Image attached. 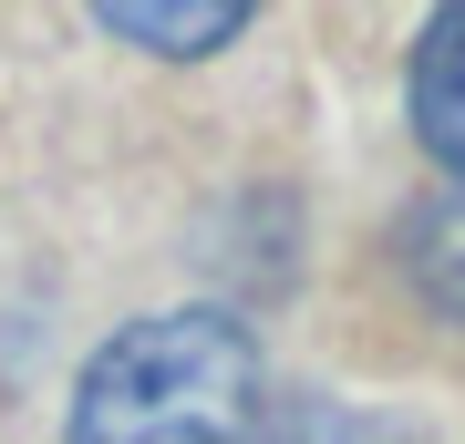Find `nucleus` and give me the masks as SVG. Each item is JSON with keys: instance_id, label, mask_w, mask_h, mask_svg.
I'll use <instances>...</instances> for the list:
<instances>
[{"instance_id": "f257e3e1", "label": "nucleus", "mask_w": 465, "mask_h": 444, "mask_svg": "<svg viewBox=\"0 0 465 444\" xmlns=\"http://www.w3.org/2000/svg\"><path fill=\"white\" fill-rule=\"evenodd\" d=\"M259 424L269 372L228 311L124 321L73 382V444H259Z\"/></svg>"}, {"instance_id": "f03ea898", "label": "nucleus", "mask_w": 465, "mask_h": 444, "mask_svg": "<svg viewBox=\"0 0 465 444\" xmlns=\"http://www.w3.org/2000/svg\"><path fill=\"white\" fill-rule=\"evenodd\" d=\"M414 134L434 145L445 186H465V0L414 32Z\"/></svg>"}, {"instance_id": "7ed1b4c3", "label": "nucleus", "mask_w": 465, "mask_h": 444, "mask_svg": "<svg viewBox=\"0 0 465 444\" xmlns=\"http://www.w3.org/2000/svg\"><path fill=\"white\" fill-rule=\"evenodd\" d=\"M403 280L445 331H465V186H434L403 207Z\"/></svg>"}, {"instance_id": "20e7f679", "label": "nucleus", "mask_w": 465, "mask_h": 444, "mask_svg": "<svg viewBox=\"0 0 465 444\" xmlns=\"http://www.w3.org/2000/svg\"><path fill=\"white\" fill-rule=\"evenodd\" d=\"M94 21H104L114 42H145V52H166V63L228 52L238 32H249V11H238V0H197V11H176V0H104Z\"/></svg>"}]
</instances>
